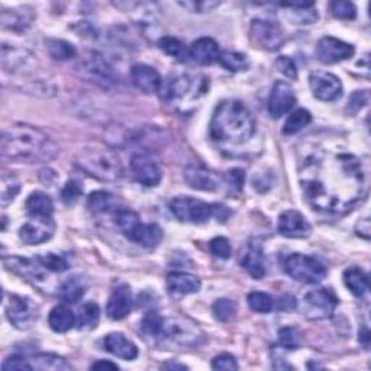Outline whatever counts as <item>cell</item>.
<instances>
[{"mask_svg": "<svg viewBox=\"0 0 371 371\" xmlns=\"http://www.w3.org/2000/svg\"><path fill=\"white\" fill-rule=\"evenodd\" d=\"M299 182L310 208L325 215L350 212L365 191L363 164L347 151H315L303 161Z\"/></svg>", "mask_w": 371, "mask_h": 371, "instance_id": "cell-1", "label": "cell"}, {"mask_svg": "<svg viewBox=\"0 0 371 371\" xmlns=\"http://www.w3.org/2000/svg\"><path fill=\"white\" fill-rule=\"evenodd\" d=\"M27 212L30 216H45L51 218L54 213V203L49 199V196H46L42 191H34L30 194L25 203Z\"/></svg>", "mask_w": 371, "mask_h": 371, "instance_id": "cell-32", "label": "cell"}, {"mask_svg": "<svg viewBox=\"0 0 371 371\" xmlns=\"http://www.w3.org/2000/svg\"><path fill=\"white\" fill-rule=\"evenodd\" d=\"M356 232L358 237L364 238V239H368L370 238V232H371V228H370V219L368 218H364L361 219L358 224L356 225Z\"/></svg>", "mask_w": 371, "mask_h": 371, "instance_id": "cell-55", "label": "cell"}, {"mask_svg": "<svg viewBox=\"0 0 371 371\" xmlns=\"http://www.w3.org/2000/svg\"><path fill=\"white\" fill-rule=\"evenodd\" d=\"M113 196L103 190L93 191L87 199V206L93 213H108L113 208Z\"/></svg>", "mask_w": 371, "mask_h": 371, "instance_id": "cell-40", "label": "cell"}, {"mask_svg": "<svg viewBox=\"0 0 371 371\" xmlns=\"http://www.w3.org/2000/svg\"><path fill=\"white\" fill-rule=\"evenodd\" d=\"M77 322L76 315L67 305H57L48 315V325L54 332H68Z\"/></svg>", "mask_w": 371, "mask_h": 371, "instance_id": "cell-28", "label": "cell"}, {"mask_svg": "<svg viewBox=\"0 0 371 371\" xmlns=\"http://www.w3.org/2000/svg\"><path fill=\"white\" fill-rule=\"evenodd\" d=\"M249 305L251 310L257 313H268L275 308V301L271 299V296L264 291H253L249 294Z\"/></svg>", "mask_w": 371, "mask_h": 371, "instance_id": "cell-43", "label": "cell"}, {"mask_svg": "<svg viewBox=\"0 0 371 371\" xmlns=\"http://www.w3.org/2000/svg\"><path fill=\"white\" fill-rule=\"evenodd\" d=\"M312 122V115L306 109H298L293 112L283 127V134L284 135H294L303 128H306L309 123Z\"/></svg>", "mask_w": 371, "mask_h": 371, "instance_id": "cell-37", "label": "cell"}, {"mask_svg": "<svg viewBox=\"0 0 371 371\" xmlns=\"http://www.w3.org/2000/svg\"><path fill=\"white\" fill-rule=\"evenodd\" d=\"M92 370H118L119 367L115 363L105 361V360H99L90 365Z\"/></svg>", "mask_w": 371, "mask_h": 371, "instance_id": "cell-56", "label": "cell"}, {"mask_svg": "<svg viewBox=\"0 0 371 371\" xmlns=\"http://www.w3.org/2000/svg\"><path fill=\"white\" fill-rule=\"evenodd\" d=\"M4 265L6 270L13 271V273L19 275L20 277L31 280V282H39L44 280V275L41 268H44L38 260H28L22 257H5L4 258Z\"/></svg>", "mask_w": 371, "mask_h": 371, "instance_id": "cell-23", "label": "cell"}, {"mask_svg": "<svg viewBox=\"0 0 371 371\" xmlns=\"http://www.w3.org/2000/svg\"><path fill=\"white\" fill-rule=\"evenodd\" d=\"M296 105V93L290 83L276 82L268 97V112L273 118H282Z\"/></svg>", "mask_w": 371, "mask_h": 371, "instance_id": "cell-17", "label": "cell"}, {"mask_svg": "<svg viewBox=\"0 0 371 371\" xmlns=\"http://www.w3.org/2000/svg\"><path fill=\"white\" fill-rule=\"evenodd\" d=\"M163 368H167V370H186L187 367L184 364H176V363H167L163 365Z\"/></svg>", "mask_w": 371, "mask_h": 371, "instance_id": "cell-57", "label": "cell"}, {"mask_svg": "<svg viewBox=\"0 0 371 371\" xmlns=\"http://www.w3.org/2000/svg\"><path fill=\"white\" fill-rule=\"evenodd\" d=\"M131 171L134 175V179L145 187H156L163 179L160 165L150 154L146 153H137L132 156Z\"/></svg>", "mask_w": 371, "mask_h": 371, "instance_id": "cell-14", "label": "cell"}, {"mask_svg": "<svg viewBox=\"0 0 371 371\" xmlns=\"http://www.w3.org/2000/svg\"><path fill=\"white\" fill-rule=\"evenodd\" d=\"M141 328L161 350H190L203 342L201 328L182 315H161L151 310L144 316Z\"/></svg>", "mask_w": 371, "mask_h": 371, "instance_id": "cell-4", "label": "cell"}, {"mask_svg": "<svg viewBox=\"0 0 371 371\" xmlns=\"http://www.w3.org/2000/svg\"><path fill=\"white\" fill-rule=\"evenodd\" d=\"M209 250L212 256L220 260H228L231 256V244L227 238L224 237H216L210 241L209 244Z\"/></svg>", "mask_w": 371, "mask_h": 371, "instance_id": "cell-48", "label": "cell"}, {"mask_svg": "<svg viewBox=\"0 0 371 371\" xmlns=\"http://www.w3.org/2000/svg\"><path fill=\"white\" fill-rule=\"evenodd\" d=\"M279 232L286 238H306L310 235V224L298 210H286L280 215L277 222Z\"/></svg>", "mask_w": 371, "mask_h": 371, "instance_id": "cell-19", "label": "cell"}, {"mask_svg": "<svg viewBox=\"0 0 371 371\" xmlns=\"http://www.w3.org/2000/svg\"><path fill=\"white\" fill-rule=\"evenodd\" d=\"M2 157L5 160L35 164L46 163L58 154V145L44 131L27 123H15L2 132Z\"/></svg>", "mask_w": 371, "mask_h": 371, "instance_id": "cell-3", "label": "cell"}, {"mask_svg": "<svg viewBox=\"0 0 371 371\" xmlns=\"http://www.w3.org/2000/svg\"><path fill=\"white\" fill-rule=\"evenodd\" d=\"M56 232V222L51 218L31 216L19 229V238L27 245H39L51 239Z\"/></svg>", "mask_w": 371, "mask_h": 371, "instance_id": "cell-12", "label": "cell"}, {"mask_svg": "<svg viewBox=\"0 0 371 371\" xmlns=\"http://www.w3.org/2000/svg\"><path fill=\"white\" fill-rule=\"evenodd\" d=\"M2 368L4 371H31L32 365L30 360H27L25 357L12 356L4 361Z\"/></svg>", "mask_w": 371, "mask_h": 371, "instance_id": "cell-49", "label": "cell"}, {"mask_svg": "<svg viewBox=\"0 0 371 371\" xmlns=\"http://www.w3.org/2000/svg\"><path fill=\"white\" fill-rule=\"evenodd\" d=\"M131 79L134 86L145 94H154L161 92L163 80L158 71L146 64H135L131 68Z\"/></svg>", "mask_w": 371, "mask_h": 371, "instance_id": "cell-21", "label": "cell"}, {"mask_svg": "<svg viewBox=\"0 0 371 371\" xmlns=\"http://www.w3.org/2000/svg\"><path fill=\"white\" fill-rule=\"evenodd\" d=\"M356 49L351 44L334 37L320 38L316 45V57L325 64H335L345 61L354 56Z\"/></svg>", "mask_w": 371, "mask_h": 371, "instance_id": "cell-16", "label": "cell"}, {"mask_svg": "<svg viewBox=\"0 0 371 371\" xmlns=\"http://www.w3.org/2000/svg\"><path fill=\"white\" fill-rule=\"evenodd\" d=\"M296 306H298V302H296V299L290 294L282 296V298L279 299V303H277V309L283 310V312H291L296 309Z\"/></svg>", "mask_w": 371, "mask_h": 371, "instance_id": "cell-53", "label": "cell"}, {"mask_svg": "<svg viewBox=\"0 0 371 371\" xmlns=\"http://www.w3.org/2000/svg\"><path fill=\"white\" fill-rule=\"evenodd\" d=\"M74 71L77 76L89 83H93L102 89H111L116 84L118 76L109 63L97 53H89L76 65Z\"/></svg>", "mask_w": 371, "mask_h": 371, "instance_id": "cell-8", "label": "cell"}, {"mask_svg": "<svg viewBox=\"0 0 371 371\" xmlns=\"http://www.w3.org/2000/svg\"><path fill=\"white\" fill-rule=\"evenodd\" d=\"M167 286L172 294L186 296L199 291L202 282L199 277L186 273V271H175L167 276Z\"/></svg>", "mask_w": 371, "mask_h": 371, "instance_id": "cell-26", "label": "cell"}, {"mask_svg": "<svg viewBox=\"0 0 371 371\" xmlns=\"http://www.w3.org/2000/svg\"><path fill=\"white\" fill-rule=\"evenodd\" d=\"M306 305L313 317H328L332 316L338 298L331 289H317L306 294Z\"/></svg>", "mask_w": 371, "mask_h": 371, "instance_id": "cell-20", "label": "cell"}, {"mask_svg": "<svg viewBox=\"0 0 371 371\" xmlns=\"http://www.w3.org/2000/svg\"><path fill=\"white\" fill-rule=\"evenodd\" d=\"M219 63L222 67H225L228 71H245L250 68V58L238 51H225L220 53Z\"/></svg>", "mask_w": 371, "mask_h": 371, "instance_id": "cell-39", "label": "cell"}, {"mask_svg": "<svg viewBox=\"0 0 371 371\" xmlns=\"http://www.w3.org/2000/svg\"><path fill=\"white\" fill-rule=\"evenodd\" d=\"M35 15L31 8H19L2 12V27L11 31H25L31 27Z\"/></svg>", "mask_w": 371, "mask_h": 371, "instance_id": "cell-27", "label": "cell"}, {"mask_svg": "<svg viewBox=\"0 0 371 371\" xmlns=\"http://www.w3.org/2000/svg\"><path fill=\"white\" fill-rule=\"evenodd\" d=\"M284 270L293 280L305 284L320 283L328 275V270L322 261L306 254L289 256L284 260Z\"/></svg>", "mask_w": 371, "mask_h": 371, "instance_id": "cell-9", "label": "cell"}, {"mask_svg": "<svg viewBox=\"0 0 371 371\" xmlns=\"http://www.w3.org/2000/svg\"><path fill=\"white\" fill-rule=\"evenodd\" d=\"M86 290H87V280L82 276H73L60 286L58 296L64 303L73 305L77 303L83 298L86 294Z\"/></svg>", "mask_w": 371, "mask_h": 371, "instance_id": "cell-30", "label": "cell"}, {"mask_svg": "<svg viewBox=\"0 0 371 371\" xmlns=\"http://www.w3.org/2000/svg\"><path fill=\"white\" fill-rule=\"evenodd\" d=\"M32 370L39 371H70L73 370L71 364L67 363L63 357L56 354H37L30 360Z\"/></svg>", "mask_w": 371, "mask_h": 371, "instance_id": "cell-34", "label": "cell"}, {"mask_svg": "<svg viewBox=\"0 0 371 371\" xmlns=\"http://www.w3.org/2000/svg\"><path fill=\"white\" fill-rule=\"evenodd\" d=\"M344 283L357 298H363L370 290V280L367 273L363 268L356 265L344 271Z\"/></svg>", "mask_w": 371, "mask_h": 371, "instance_id": "cell-31", "label": "cell"}, {"mask_svg": "<svg viewBox=\"0 0 371 371\" xmlns=\"http://www.w3.org/2000/svg\"><path fill=\"white\" fill-rule=\"evenodd\" d=\"M99 319H101V309H99V306L94 302L84 303L77 317L79 329H83V331L94 329L99 324Z\"/></svg>", "mask_w": 371, "mask_h": 371, "instance_id": "cell-38", "label": "cell"}, {"mask_svg": "<svg viewBox=\"0 0 371 371\" xmlns=\"http://www.w3.org/2000/svg\"><path fill=\"white\" fill-rule=\"evenodd\" d=\"M115 222L123 235L145 249H154L163 238V231L158 225L142 224L139 215L132 209L123 208L116 210Z\"/></svg>", "mask_w": 371, "mask_h": 371, "instance_id": "cell-7", "label": "cell"}, {"mask_svg": "<svg viewBox=\"0 0 371 371\" xmlns=\"http://www.w3.org/2000/svg\"><path fill=\"white\" fill-rule=\"evenodd\" d=\"M46 51L54 60L58 61H68L77 56L76 46L64 39H57V38L46 39Z\"/></svg>", "mask_w": 371, "mask_h": 371, "instance_id": "cell-35", "label": "cell"}, {"mask_svg": "<svg viewBox=\"0 0 371 371\" xmlns=\"http://www.w3.org/2000/svg\"><path fill=\"white\" fill-rule=\"evenodd\" d=\"M170 212L184 224L202 225L213 216L212 205L191 196H177L170 202Z\"/></svg>", "mask_w": 371, "mask_h": 371, "instance_id": "cell-10", "label": "cell"}, {"mask_svg": "<svg viewBox=\"0 0 371 371\" xmlns=\"http://www.w3.org/2000/svg\"><path fill=\"white\" fill-rule=\"evenodd\" d=\"M105 348L115 357L132 361L138 357L137 345L120 332H112L105 337Z\"/></svg>", "mask_w": 371, "mask_h": 371, "instance_id": "cell-25", "label": "cell"}, {"mask_svg": "<svg viewBox=\"0 0 371 371\" xmlns=\"http://www.w3.org/2000/svg\"><path fill=\"white\" fill-rule=\"evenodd\" d=\"M184 180L194 190L216 191L220 187V179L216 172L201 164L187 165L184 168Z\"/></svg>", "mask_w": 371, "mask_h": 371, "instance_id": "cell-18", "label": "cell"}, {"mask_svg": "<svg viewBox=\"0 0 371 371\" xmlns=\"http://www.w3.org/2000/svg\"><path fill=\"white\" fill-rule=\"evenodd\" d=\"M279 6L287 8L291 12V20L298 25H310L317 20V12L315 11V4L312 2H287Z\"/></svg>", "mask_w": 371, "mask_h": 371, "instance_id": "cell-33", "label": "cell"}, {"mask_svg": "<svg viewBox=\"0 0 371 371\" xmlns=\"http://www.w3.org/2000/svg\"><path fill=\"white\" fill-rule=\"evenodd\" d=\"M313 96L322 102H335L342 96V83L332 73L313 71L309 76Z\"/></svg>", "mask_w": 371, "mask_h": 371, "instance_id": "cell-13", "label": "cell"}, {"mask_svg": "<svg viewBox=\"0 0 371 371\" xmlns=\"http://www.w3.org/2000/svg\"><path fill=\"white\" fill-rule=\"evenodd\" d=\"M76 165L86 175L102 182H116L122 176L120 158L106 148H84L76 156Z\"/></svg>", "mask_w": 371, "mask_h": 371, "instance_id": "cell-5", "label": "cell"}, {"mask_svg": "<svg viewBox=\"0 0 371 371\" xmlns=\"http://www.w3.org/2000/svg\"><path fill=\"white\" fill-rule=\"evenodd\" d=\"M228 177H229V182L231 184L237 189V190H241L242 186H244V182H245V172L239 168H235L232 171L228 172Z\"/></svg>", "mask_w": 371, "mask_h": 371, "instance_id": "cell-54", "label": "cell"}, {"mask_svg": "<svg viewBox=\"0 0 371 371\" xmlns=\"http://www.w3.org/2000/svg\"><path fill=\"white\" fill-rule=\"evenodd\" d=\"M276 65L280 70V73H283L286 77H289V79H296V77H298V68H296V64H294V61L291 58H289V57H280L276 61Z\"/></svg>", "mask_w": 371, "mask_h": 371, "instance_id": "cell-52", "label": "cell"}, {"mask_svg": "<svg viewBox=\"0 0 371 371\" xmlns=\"http://www.w3.org/2000/svg\"><path fill=\"white\" fill-rule=\"evenodd\" d=\"M242 267L249 271V275L256 280H261L265 276V263L261 246L258 244H251L249 251L241 260Z\"/></svg>", "mask_w": 371, "mask_h": 371, "instance_id": "cell-29", "label": "cell"}, {"mask_svg": "<svg viewBox=\"0 0 371 371\" xmlns=\"http://www.w3.org/2000/svg\"><path fill=\"white\" fill-rule=\"evenodd\" d=\"M189 53L190 58L201 65H212L219 61L220 57L219 45L212 38H201L194 41L189 48Z\"/></svg>", "mask_w": 371, "mask_h": 371, "instance_id": "cell-24", "label": "cell"}, {"mask_svg": "<svg viewBox=\"0 0 371 371\" xmlns=\"http://www.w3.org/2000/svg\"><path fill=\"white\" fill-rule=\"evenodd\" d=\"M158 46L163 49L167 56L176 58L182 63L187 61L190 58V53H189V48L186 46V44H183L180 39H177L175 37L165 35V37L160 38Z\"/></svg>", "mask_w": 371, "mask_h": 371, "instance_id": "cell-36", "label": "cell"}, {"mask_svg": "<svg viewBox=\"0 0 371 371\" xmlns=\"http://www.w3.org/2000/svg\"><path fill=\"white\" fill-rule=\"evenodd\" d=\"M279 341L289 350L298 348L302 342V332L294 327H286L279 331Z\"/></svg>", "mask_w": 371, "mask_h": 371, "instance_id": "cell-45", "label": "cell"}, {"mask_svg": "<svg viewBox=\"0 0 371 371\" xmlns=\"http://www.w3.org/2000/svg\"><path fill=\"white\" fill-rule=\"evenodd\" d=\"M331 11H332L334 16L344 19V20H351L357 16V9H356L354 4L344 2V0H337V2H332Z\"/></svg>", "mask_w": 371, "mask_h": 371, "instance_id": "cell-47", "label": "cell"}, {"mask_svg": "<svg viewBox=\"0 0 371 371\" xmlns=\"http://www.w3.org/2000/svg\"><path fill=\"white\" fill-rule=\"evenodd\" d=\"M6 317L16 329H30L38 317V306L27 296L12 294L6 302Z\"/></svg>", "mask_w": 371, "mask_h": 371, "instance_id": "cell-11", "label": "cell"}, {"mask_svg": "<svg viewBox=\"0 0 371 371\" xmlns=\"http://www.w3.org/2000/svg\"><path fill=\"white\" fill-rule=\"evenodd\" d=\"M212 368L213 370H227V371H232V370H238V363L235 360L234 356L231 354H220L216 356L212 361Z\"/></svg>", "mask_w": 371, "mask_h": 371, "instance_id": "cell-51", "label": "cell"}, {"mask_svg": "<svg viewBox=\"0 0 371 371\" xmlns=\"http://www.w3.org/2000/svg\"><path fill=\"white\" fill-rule=\"evenodd\" d=\"M82 194H83L82 184L77 180H70L65 183V186L61 190V199L65 205L71 206L79 202Z\"/></svg>", "mask_w": 371, "mask_h": 371, "instance_id": "cell-46", "label": "cell"}, {"mask_svg": "<svg viewBox=\"0 0 371 371\" xmlns=\"http://www.w3.org/2000/svg\"><path fill=\"white\" fill-rule=\"evenodd\" d=\"M251 37L263 48L275 51L284 44V32L276 22L256 19L251 23Z\"/></svg>", "mask_w": 371, "mask_h": 371, "instance_id": "cell-15", "label": "cell"}, {"mask_svg": "<svg viewBox=\"0 0 371 371\" xmlns=\"http://www.w3.org/2000/svg\"><path fill=\"white\" fill-rule=\"evenodd\" d=\"M37 260L45 270L53 271V273H64V271L70 268L67 257L58 253H46L37 257Z\"/></svg>", "mask_w": 371, "mask_h": 371, "instance_id": "cell-41", "label": "cell"}, {"mask_svg": "<svg viewBox=\"0 0 371 371\" xmlns=\"http://www.w3.org/2000/svg\"><path fill=\"white\" fill-rule=\"evenodd\" d=\"M0 202H2V206H8L15 201V197L20 191V183L15 176L5 175L2 176V183H0Z\"/></svg>", "mask_w": 371, "mask_h": 371, "instance_id": "cell-42", "label": "cell"}, {"mask_svg": "<svg viewBox=\"0 0 371 371\" xmlns=\"http://www.w3.org/2000/svg\"><path fill=\"white\" fill-rule=\"evenodd\" d=\"M212 312L220 322H229L235 317L237 305L229 299H218L212 306Z\"/></svg>", "mask_w": 371, "mask_h": 371, "instance_id": "cell-44", "label": "cell"}, {"mask_svg": "<svg viewBox=\"0 0 371 371\" xmlns=\"http://www.w3.org/2000/svg\"><path fill=\"white\" fill-rule=\"evenodd\" d=\"M208 90L209 80L205 76H191V74L186 73L171 76L165 86L161 87L164 102L172 106L201 99Z\"/></svg>", "mask_w": 371, "mask_h": 371, "instance_id": "cell-6", "label": "cell"}, {"mask_svg": "<svg viewBox=\"0 0 371 371\" xmlns=\"http://www.w3.org/2000/svg\"><path fill=\"white\" fill-rule=\"evenodd\" d=\"M180 6L193 12V13H205L218 8L220 2H212V0H203V2H196V0H187V2H180Z\"/></svg>", "mask_w": 371, "mask_h": 371, "instance_id": "cell-50", "label": "cell"}, {"mask_svg": "<svg viewBox=\"0 0 371 371\" xmlns=\"http://www.w3.org/2000/svg\"><path fill=\"white\" fill-rule=\"evenodd\" d=\"M209 134L212 141L225 151H235L256 137L257 123L250 109L241 101L228 99L216 106Z\"/></svg>", "mask_w": 371, "mask_h": 371, "instance_id": "cell-2", "label": "cell"}, {"mask_svg": "<svg viewBox=\"0 0 371 371\" xmlns=\"http://www.w3.org/2000/svg\"><path fill=\"white\" fill-rule=\"evenodd\" d=\"M134 299H132V291L127 284L118 286L109 298L106 313L113 320H120L127 317L132 310Z\"/></svg>", "mask_w": 371, "mask_h": 371, "instance_id": "cell-22", "label": "cell"}]
</instances>
